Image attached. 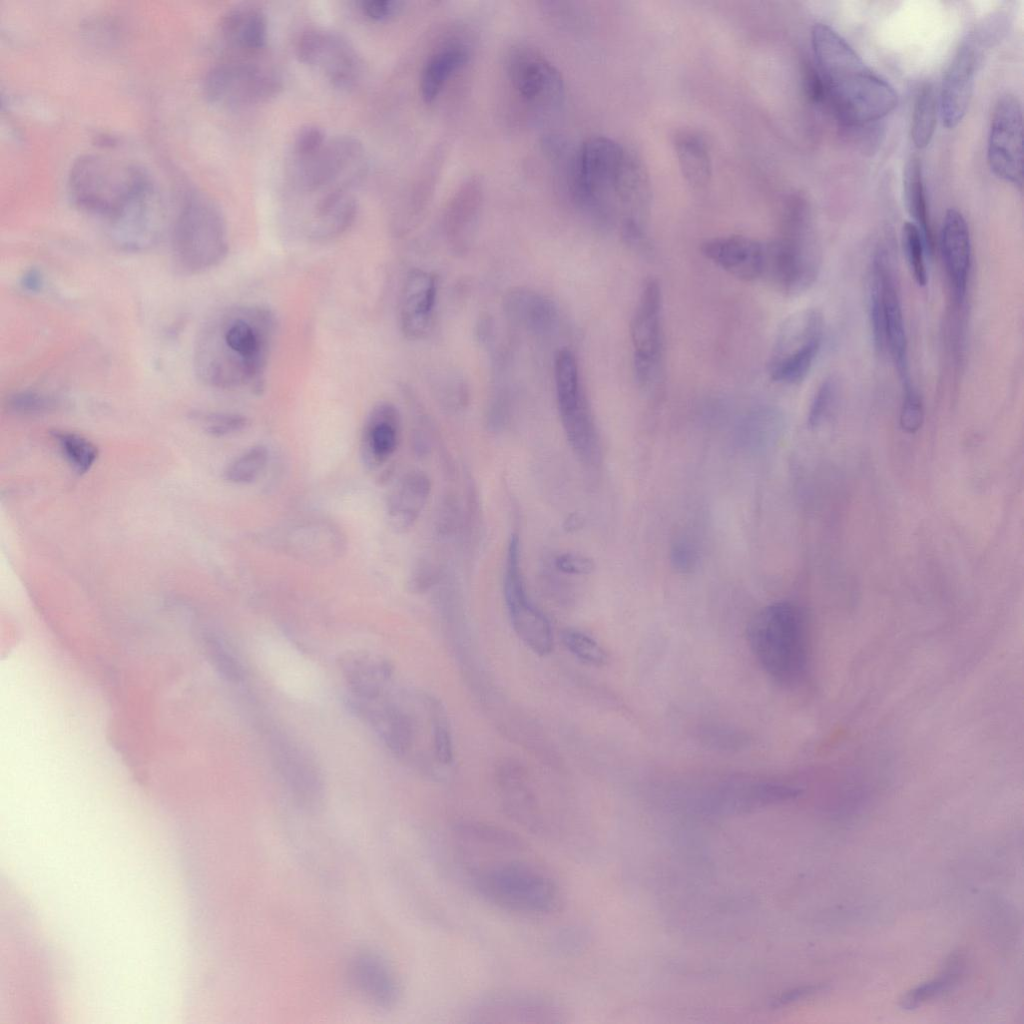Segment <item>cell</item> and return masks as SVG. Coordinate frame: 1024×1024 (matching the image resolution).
Wrapping results in <instances>:
<instances>
[{
    "instance_id": "60d3db41",
    "label": "cell",
    "mask_w": 1024,
    "mask_h": 1024,
    "mask_svg": "<svg viewBox=\"0 0 1024 1024\" xmlns=\"http://www.w3.org/2000/svg\"><path fill=\"white\" fill-rule=\"evenodd\" d=\"M194 418L200 423L204 431L216 437L235 434L245 429L249 424L246 417L232 413H197L194 415Z\"/></svg>"
},
{
    "instance_id": "83f0119b",
    "label": "cell",
    "mask_w": 1024,
    "mask_h": 1024,
    "mask_svg": "<svg viewBox=\"0 0 1024 1024\" xmlns=\"http://www.w3.org/2000/svg\"><path fill=\"white\" fill-rule=\"evenodd\" d=\"M431 492V482L421 471L406 474L392 490L387 501L390 526L403 532L417 521Z\"/></svg>"
},
{
    "instance_id": "ac0fdd59",
    "label": "cell",
    "mask_w": 1024,
    "mask_h": 1024,
    "mask_svg": "<svg viewBox=\"0 0 1024 1024\" xmlns=\"http://www.w3.org/2000/svg\"><path fill=\"white\" fill-rule=\"evenodd\" d=\"M507 72L517 95L538 108L555 107L564 96V84L558 69L540 52L528 46H516L507 58Z\"/></svg>"
},
{
    "instance_id": "ffe728a7",
    "label": "cell",
    "mask_w": 1024,
    "mask_h": 1024,
    "mask_svg": "<svg viewBox=\"0 0 1024 1024\" xmlns=\"http://www.w3.org/2000/svg\"><path fill=\"white\" fill-rule=\"evenodd\" d=\"M437 288V277L431 272L415 268L407 274L399 302V324L406 338L418 340L429 333Z\"/></svg>"
},
{
    "instance_id": "cb8c5ba5",
    "label": "cell",
    "mask_w": 1024,
    "mask_h": 1024,
    "mask_svg": "<svg viewBox=\"0 0 1024 1024\" xmlns=\"http://www.w3.org/2000/svg\"><path fill=\"white\" fill-rule=\"evenodd\" d=\"M357 202L348 190L326 193L316 200L305 230L314 241H328L344 233L354 222Z\"/></svg>"
},
{
    "instance_id": "8fae6325",
    "label": "cell",
    "mask_w": 1024,
    "mask_h": 1024,
    "mask_svg": "<svg viewBox=\"0 0 1024 1024\" xmlns=\"http://www.w3.org/2000/svg\"><path fill=\"white\" fill-rule=\"evenodd\" d=\"M364 147L352 136L326 140L316 152L293 157L290 177L301 194L322 196L336 190H350L364 176Z\"/></svg>"
},
{
    "instance_id": "e0dca14e",
    "label": "cell",
    "mask_w": 1024,
    "mask_h": 1024,
    "mask_svg": "<svg viewBox=\"0 0 1024 1024\" xmlns=\"http://www.w3.org/2000/svg\"><path fill=\"white\" fill-rule=\"evenodd\" d=\"M1022 107L1015 95H1002L994 108L987 145L991 171L1002 181L1021 188L1023 181Z\"/></svg>"
},
{
    "instance_id": "3957f363",
    "label": "cell",
    "mask_w": 1024,
    "mask_h": 1024,
    "mask_svg": "<svg viewBox=\"0 0 1024 1024\" xmlns=\"http://www.w3.org/2000/svg\"><path fill=\"white\" fill-rule=\"evenodd\" d=\"M276 328L274 313L262 305L236 306L217 315L198 341L199 377L217 388H260Z\"/></svg>"
},
{
    "instance_id": "9a60e30c",
    "label": "cell",
    "mask_w": 1024,
    "mask_h": 1024,
    "mask_svg": "<svg viewBox=\"0 0 1024 1024\" xmlns=\"http://www.w3.org/2000/svg\"><path fill=\"white\" fill-rule=\"evenodd\" d=\"M280 77L271 69L248 61L217 64L204 79L207 99L224 108H239L265 102L281 90Z\"/></svg>"
},
{
    "instance_id": "d4e9b609",
    "label": "cell",
    "mask_w": 1024,
    "mask_h": 1024,
    "mask_svg": "<svg viewBox=\"0 0 1024 1024\" xmlns=\"http://www.w3.org/2000/svg\"><path fill=\"white\" fill-rule=\"evenodd\" d=\"M337 662L352 696L362 700H377L393 673L388 660L367 652L347 651Z\"/></svg>"
},
{
    "instance_id": "836d02e7",
    "label": "cell",
    "mask_w": 1024,
    "mask_h": 1024,
    "mask_svg": "<svg viewBox=\"0 0 1024 1024\" xmlns=\"http://www.w3.org/2000/svg\"><path fill=\"white\" fill-rule=\"evenodd\" d=\"M963 967L962 956L951 955L937 977L919 984L901 997L900 1007L905 1010H913L942 995L956 985L962 975Z\"/></svg>"
},
{
    "instance_id": "c3c4849f",
    "label": "cell",
    "mask_w": 1024,
    "mask_h": 1024,
    "mask_svg": "<svg viewBox=\"0 0 1024 1024\" xmlns=\"http://www.w3.org/2000/svg\"><path fill=\"white\" fill-rule=\"evenodd\" d=\"M401 3L395 0H366L361 7L365 15L373 20H385L400 9Z\"/></svg>"
},
{
    "instance_id": "277c9868",
    "label": "cell",
    "mask_w": 1024,
    "mask_h": 1024,
    "mask_svg": "<svg viewBox=\"0 0 1024 1024\" xmlns=\"http://www.w3.org/2000/svg\"><path fill=\"white\" fill-rule=\"evenodd\" d=\"M811 43L824 100L841 123L863 126L894 110L898 96L893 86L868 67L833 28L815 24Z\"/></svg>"
},
{
    "instance_id": "d6a6232c",
    "label": "cell",
    "mask_w": 1024,
    "mask_h": 1024,
    "mask_svg": "<svg viewBox=\"0 0 1024 1024\" xmlns=\"http://www.w3.org/2000/svg\"><path fill=\"white\" fill-rule=\"evenodd\" d=\"M681 172L693 187L705 186L711 175V161L704 141L693 134L680 136L675 143Z\"/></svg>"
},
{
    "instance_id": "7a4b0ae2",
    "label": "cell",
    "mask_w": 1024,
    "mask_h": 1024,
    "mask_svg": "<svg viewBox=\"0 0 1024 1024\" xmlns=\"http://www.w3.org/2000/svg\"><path fill=\"white\" fill-rule=\"evenodd\" d=\"M571 168V192L577 204L605 222L621 214L624 239L641 244L647 185L628 151L610 138L593 137L582 144Z\"/></svg>"
},
{
    "instance_id": "ba28073f",
    "label": "cell",
    "mask_w": 1024,
    "mask_h": 1024,
    "mask_svg": "<svg viewBox=\"0 0 1024 1024\" xmlns=\"http://www.w3.org/2000/svg\"><path fill=\"white\" fill-rule=\"evenodd\" d=\"M171 244L174 261L184 272L199 273L221 263L229 244L218 207L205 195L188 192L172 223Z\"/></svg>"
},
{
    "instance_id": "681fc988",
    "label": "cell",
    "mask_w": 1024,
    "mask_h": 1024,
    "mask_svg": "<svg viewBox=\"0 0 1024 1024\" xmlns=\"http://www.w3.org/2000/svg\"><path fill=\"white\" fill-rule=\"evenodd\" d=\"M825 988H826V986L823 985V984L800 986V987L791 989V990H789L787 992H784L781 996H779L775 1000L774 1005L776 1007H778L780 1005H785V1004H788V1003H791V1002H794V1001H797V1000H801L803 998H807V997H809L811 995L819 993V992L825 990Z\"/></svg>"
},
{
    "instance_id": "4316f807",
    "label": "cell",
    "mask_w": 1024,
    "mask_h": 1024,
    "mask_svg": "<svg viewBox=\"0 0 1024 1024\" xmlns=\"http://www.w3.org/2000/svg\"><path fill=\"white\" fill-rule=\"evenodd\" d=\"M351 974L359 991L373 1005L390 1008L398 1000L396 977L378 955L371 952L357 954L352 960Z\"/></svg>"
},
{
    "instance_id": "484cf974",
    "label": "cell",
    "mask_w": 1024,
    "mask_h": 1024,
    "mask_svg": "<svg viewBox=\"0 0 1024 1024\" xmlns=\"http://www.w3.org/2000/svg\"><path fill=\"white\" fill-rule=\"evenodd\" d=\"M503 311L511 324L537 335L548 334L557 325L553 302L529 288L510 289L503 298Z\"/></svg>"
},
{
    "instance_id": "7c38bea8",
    "label": "cell",
    "mask_w": 1024,
    "mask_h": 1024,
    "mask_svg": "<svg viewBox=\"0 0 1024 1024\" xmlns=\"http://www.w3.org/2000/svg\"><path fill=\"white\" fill-rule=\"evenodd\" d=\"M558 411L566 439L580 461L596 465L601 442L591 406L581 383L579 367L568 349L558 351L554 363Z\"/></svg>"
},
{
    "instance_id": "603a6c76",
    "label": "cell",
    "mask_w": 1024,
    "mask_h": 1024,
    "mask_svg": "<svg viewBox=\"0 0 1024 1024\" xmlns=\"http://www.w3.org/2000/svg\"><path fill=\"white\" fill-rule=\"evenodd\" d=\"M400 415L390 402L381 401L373 406L365 421L361 456L363 463L375 469L394 454L399 443Z\"/></svg>"
},
{
    "instance_id": "52a82bcc",
    "label": "cell",
    "mask_w": 1024,
    "mask_h": 1024,
    "mask_svg": "<svg viewBox=\"0 0 1024 1024\" xmlns=\"http://www.w3.org/2000/svg\"><path fill=\"white\" fill-rule=\"evenodd\" d=\"M821 266V248L806 205L789 204L779 235L764 243L761 279L785 295H797L816 281Z\"/></svg>"
},
{
    "instance_id": "f35d334b",
    "label": "cell",
    "mask_w": 1024,
    "mask_h": 1024,
    "mask_svg": "<svg viewBox=\"0 0 1024 1024\" xmlns=\"http://www.w3.org/2000/svg\"><path fill=\"white\" fill-rule=\"evenodd\" d=\"M564 647L583 664L601 667L607 662L605 649L590 635L575 629L566 628L561 632Z\"/></svg>"
},
{
    "instance_id": "f6af8a7d",
    "label": "cell",
    "mask_w": 1024,
    "mask_h": 1024,
    "mask_svg": "<svg viewBox=\"0 0 1024 1024\" xmlns=\"http://www.w3.org/2000/svg\"><path fill=\"white\" fill-rule=\"evenodd\" d=\"M326 142L323 131L314 125L299 129L293 143V157H305L320 149Z\"/></svg>"
},
{
    "instance_id": "44dd1931",
    "label": "cell",
    "mask_w": 1024,
    "mask_h": 1024,
    "mask_svg": "<svg viewBox=\"0 0 1024 1024\" xmlns=\"http://www.w3.org/2000/svg\"><path fill=\"white\" fill-rule=\"evenodd\" d=\"M941 256L957 306L963 304L971 267V238L967 222L956 209L947 210L940 232Z\"/></svg>"
},
{
    "instance_id": "7402d4cb",
    "label": "cell",
    "mask_w": 1024,
    "mask_h": 1024,
    "mask_svg": "<svg viewBox=\"0 0 1024 1024\" xmlns=\"http://www.w3.org/2000/svg\"><path fill=\"white\" fill-rule=\"evenodd\" d=\"M701 252L739 280L755 281L762 277L764 242L742 235L721 236L703 242Z\"/></svg>"
},
{
    "instance_id": "d590c367",
    "label": "cell",
    "mask_w": 1024,
    "mask_h": 1024,
    "mask_svg": "<svg viewBox=\"0 0 1024 1024\" xmlns=\"http://www.w3.org/2000/svg\"><path fill=\"white\" fill-rule=\"evenodd\" d=\"M425 701L431 725L434 758L441 765H450L454 759V750L447 713L442 703L433 696H426Z\"/></svg>"
},
{
    "instance_id": "8992f818",
    "label": "cell",
    "mask_w": 1024,
    "mask_h": 1024,
    "mask_svg": "<svg viewBox=\"0 0 1024 1024\" xmlns=\"http://www.w3.org/2000/svg\"><path fill=\"white\" fill-rule=\"evenodd\" d=\"M750 649L764 671L781 685H794L805 676L809 662L806 616L795 603L782 601L763 607L751 619Z\"/></svg>"
},
{
    "instance_id": "5b68a950",
    "label": "cell",
    "mask_w": 1024,
    "mask_h": 1024,
    "mask_svg": "<svg viewBox=\"0 0 1024 1024\" xmlns=\"http://www.w3.org/2000/svg\"><path fill=\"white\" fill-rule=\"evenodd\" d=\"M68 190L80 208L113 221L150 195L146 172L132 161L84 154L72 164Z\"/></svg>"
},
{
    "instance_id": "f546056e",
    "label": "cell",
    "mask_w": 1024,
    "mask_h": 1024,
    "mask_svg": "<svg viewBox=\"0 0 1024 1024\" xmlns=\"http://www.w3.org/2000/svg\"><path fill=\"white\" fill-rule=\"evenodd\" d=\"M221 33L233 48L246 53L258 51L267 39L265 14L254 6L236 7L222 19Z\"/></svg>"
},
{
    "instance_id": "bcb514c9",
    "label": "cell",
    "mask_w": 1024,
    "mask_h": 1024,
    "mask_svg": "<svg viewBox=\"0 0 1024 1024\" xmlns=\"http://www.w3.org/2000/svg\"><path fill=\"white\" fill-rule=\"evenodd\" d=\"M554 565L563 574L577 576L588 575L595 568L591 558L575 552H565L557 555Z\"/></svg>"
},
{
    "instance_id": "f907efd6",
    "label": "cell",
    "mask_w": 1024,
    "mask_h": 1024,
    "mask_svg": "<svg viewBox=\"0 0 1024 1024\" xmlns=\"http://www.w3.org/2000/svg\"><path fill=\"white\" fill-rule=\"evenodd\" d=\"M21 286L29 292H37L41 290L43 286V277L41 273L36 269L28 270L21 278Z\"/></svg>"
},
{
    "instance_id": "5bb4252c",
    "label": "cell",
    "mask_w": 1024,
    "mask_h": 1024,
    "mask_svg": "<svg viewBox=\"0 0 1024 1024\" xmlns=\"http://www.w3.org/2000/svg\"><path fill=\"white\" fill-rule=\"evenodd\" d=\"M517 534L509 539L506 553L503 594L508 617L517 637L533 653L546 656L553 649V633L545 614L530 599L521 568V548Z\"/></svg>"
},
{
    "instance_id": "6da1fadb",
    "label": "cell",
    "mask_w": 1024,
    "mask_h": 1024,
    "mask_svg": "<svg viewBox=\"0 0 1024 1024\" xmlns=\"http://www.w3.org/2000/svg\"><path fill=\"white\" fill-rule=\"evenodd\" d=\"M455 841L470 886L488 903L525 916L550 914L560 906L556 881L525 854V846L511 833L469 823Z\"/></svg>"
},
{
    "instance_id": "74e56055",
    "label": "cell",
    "mask_w": 1024,
    "mask_h": 1024,
    "mask_svg": "<svg viewBox=\"0 0 1024 1024\" xmlns=\"http://www.w3.org/2000/svg\"><path fill=\"white\" fill-rule=\"evenodd\" d=\"M52 435L62 454L78 473L87 472L97 460V447L83 436L66 431H54Z\"/></svg>"
},
{
    "instance_id": "f1b7e54d",
    "label": "cell",
    "mask_w": 1024,
    "mask_h": 1024,
    "mask_svg": "<svg viewBox=\"0 0 1024 1024\" xmlns=\"http://www.w3.org/2000/svg\"><path fill=\"white\" fill-rule=\"evenodd\" d=\"M277 758L281 772L293 793L306 804H314L320 798L322 783L319 773L305 752L290 743L280 742Z\"/></svg>"
},
{
    "instance_id": "1f68e13d",
    "label": "cell",
    "mask_w": 1024,
    "mask_h": 1024,
    "mask_svg": "<svg viewBox=\"0 0 1024 1024\" xmlns=\"http://www.w3.org/2000/svg\"><path fill=\"white\" fill-rule=\"evenodd\" d=\"M904 199L914 224L921 231L927 252L933 248V236L925 194L922 167L917 157H912L905 166L903 177Z\"/></svg>"
},
{
    "instance_id": "7bdbcfd3",
    "label": "cell",
    "mask_w": 1024,
    "mask_h": 1024,
    "mask_svg": "<svg viewBox=\"0 0 1024 1024\" xmlns=\"http://www.w3.org/2000/svg\"><path fill=\"white\" fill-rule=\"evenodd\" d=\"M837 394V383L833 378L825 379L818 387L808 415V423L812 427L820 425L830 413Z\"/></svg>"
},
{
    "instance_id": "7dc6e473",
    "label": "cell",
    "mask_w": 1024,
    "mask_h": 1024,
    "mask_svg": "<svg viewBox=\"0 0 1024 1024\" xmlns=\"http://www.w3.org/2000/svg\"><path fill=\"white\" fill-rule=\"evenodd\" d=\"M696 561V552L689 542L681 540L674 544L671 550V562L677 571L690 572L695 567Z\"/></svg>"
},
{
    "instance_id": "4fadbf2b",
    "label": "cell",
    "mask_w": 1024,
    "mask_h": 1024,
    "mask_svg": "<svg viewBox=\"0 0 1024 1024\" xmlns=\"http://www.w3.org/2000/svg\"><path fill=\"white\" fill-rule=\"evenodd\" d=\"M823 316L814 308L790 315L781 325L768 361L770 378L793 385L805 379L820 350Z\"/></svg>"
},
{
    "instance_id": "4dcf8cb0",
    "label": "cell",
    "mask_w": 1024,
    "mask_h": 1024,
    "mask_svg": "<svg viewBox=\"0 0 1024 1024\" xmlns=\"http://www.w3.org/2000/svg\"><path fill=\"white\" fill-rule=\"evenodd\" d=\"M469 53L461 45H448L436 51L425 63L420 77V92L426 103H432L447 81L468 61Z\"/></svg>"
},
{
    "instance_id": "ee69618b",
    "label": "cell",
    "mask_w": 1024,
    "mask_h": 1024,
    "mask_svg": "<svg viewBox=\"0 0 1024 1024\" xmlns=\"http://www.w3.org/2000/svg\"><path fill=\"white\" fill-rule=\"evenodd\" d=\"M7 405L15 413L39 414L53 409L56 402L53 398L41 393L21 391L11 395Z\"/></svg>"
},
{
    "instance_id": "30bf717a",
    "label": "cell",
    "mask_w": 1024,
    "mask_h": 1024,
    "mask_svg": "<svg viewBox=\"0 0 1024 1024\" xmlns=\"http://www.w3.org/2000/svg\"><path fill=\"white\" fill-rule=\"evenodd\" d=\"M1007 19L993 15L975 26L961 41L944 74L939 99L943 125L955 128L964 118L972 96L976 73L986 55L1007 29Z\"/></svg>"
},
{
    "instance_id": "8d00e7d4",
    "label": "cell",
    "mask_w": 1024,
    "mask_h": 1024,
    "mask_svg": "<svg viewBox=\"0 0 1024 1024\" xmlns=\"http://www.w3.org/2000/svg\"><path fill=\"white\" fill-rule=\"evenodd\" d=\"M269 458L263 445H254L236 457L225 469V479L234 484H250L264 471Z\"/></svg>"
},
{
    "instance_id": "ab89813d",
    "label": "cell",
    "mask_w": 1024,
    "mask_h": 1024,
    "mask_svg": "<svg viewBox=\"0 0 1024 1024\" xmlns=\"http://www.w3.org/2000/svg\"><path fill=\"white\" fill-rule=\"evenodd\" d=\"M902 244L915 282L925 286L928 279L925 262L927 248L921 231L913 222L903 225Z\"/></svg>"
},
{
    "instance_id": "2e32d148",
    "label": "cell",
    "mask_w": 1024,
    "mask_h": 1024,
    "mask_svg": "<svg viewBox=\"0 0 1024 1024\" xmlns=\"http://www.w3.org/2000/svg\"><path fill=\"white\" fill-rule=\"evenodd\" d=\"M662 310L661 285L657 279L648 278L642 285L630 326L635 378L645 389L657 384L661 373Z\"/></svg>"
},
{
    "instance_id": "e575fe53",
    "label": "cell",
    "mask_w": 1024,
    "mask_h": 1024,
    "mask_svg": "<svg viewBox=\"0 0 1024 1024\" xmlns=\"http://www.w3.org/2000/svg\"><path fill=\"white\" fill-rule=\"evenodd\" d=\"M939 114V99L934 86L930 82L922 84L915 96L911 137L914 145L923 149L927 147L934 135Z\"/></svg>"
},
{
    "instance_id": "b9f144b4",
    "label": "cell",
    "mask_w": 1024,
    "mask_h": 1024,
    "mask_svg": "<svg viewBox=\"0 0 1024 1024\" xmlns=\"http://www.w3.org/2000/svg\"><path fill=\"white\" fill-rule=\"evenodd\" d=\"M924 421L923 402L915 387L903 390L900 426L909 434L916 433Z\"/></svg>"
},
{
    "instance_id": "d6986e66",
    "label": "cell",
    "mask_w": 1024,
    "mask_h": 1024,
    "mask_svg": "<svg viewBox=\"0 0 1024 1024\" xmlns=\"http://www.w3.org/2000/svg\"><path fill=\"white\" fill-rule=\"evenodd\" d=\"M299 60L321 73L333 86L351 87L360 77L361 61L350 43L340 35L309 30L298 40Z\"/></svg>"
},
{
    "instance_id": "9c48e42d",
    "label": "cell",
    "mask_w": 1024,
    "mask_h": 1024,
    "mask_svg": "<svg viewBox=\"0 0 1024 1024\" xmlns=\"http://www.w3.org/2000/svg\"><path fill=\"white\" fill-rule=\"evenodd\" d=\"M870 319L876 349L889 352L903 389L914 386L909 372L908 343L898 277L891 253L885 246H879L872 259Z\"/></svg>"
}]
</instances>
